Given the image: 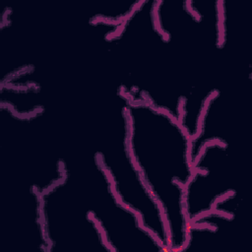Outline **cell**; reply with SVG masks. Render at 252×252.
Instances as JSON below:
<instances>
[{
  "label": "cell",
  "instance_id": "6da1fadb",
  "mask_svg": "<svg viewBox=\"0 0 252 252\" xmlns=\"http://www.w3.org/2000/svg\"><path fill=\"white\" fill-rule=\"evenodd\" d=\"M124 110L129 157L165 220L168 243L182 245L189 222L183 191L193 173L192 139L179 120L144 100Z\"/></svg>",
  "mask_w": 252,
  "mask_h": 252
}]
</instances>
